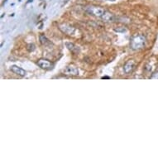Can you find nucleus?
<instances>
[{
	"mask_svg": "<svg viewBox=\"0 0 158 158\" xmlns=\"http://www.w3.org/2000/svg\"><path fill=\"white\" fill-rule=\"evenodd\" d=\"M135 67H136V63H135L134 60H128L123 66V71H124L125 74L128 75L134 70Z\"/></svg>",
	"mask_w": 158,
	"mask_h": 158,
	"instance_id": "nucleus-6",
	"label": "nucleus"
},
{
	"mask_svg": "<svg viewBox=\"0 0 158 158\" xmlns=\"http://www.w3.org/2000/svg\"><path fill=\"white\" fill-rule=\"evenodd\" d=\"M27 50H28L29 52H33L34 50H35V46L33 44H29L27 45Z\"/></svg>",
	"mask_w": 158,
	"mask_h": 158,
	"instance_id": "nucleus-12",
	"label": "nucleus"
},
{
	"mask_svg": "<svg viewBox=\"0 0 158 158\" xmlns=\"http://www.w3.org/2000/svg\"><path fill=\"white\" fill-rule=\"evenodd\" d=\"M102 19L104 20V22H107V23H114V22H117L116 20L118 19L116 16H114L113 13H109V12H107L104 13V16L102 17Z\"/></svg>",
	"mask_w": 158,
	"mask_h": 158,
	"instance_id": "nucleus-7",
	"label": "nucleus"
},
{
	"mask_svg": "<svg viewBox=\"0 0 158 158\" xmlns=\"http://www.w3.org/2000/svg\"><path fill=\"white\" fill-rule=\"evenodd\" d=\"M39 38H40V42L42 43L43 46H48V45H52V42H50L49 40L47 38V36L43 35V34H41L40 36H39Z\"/></svg>",
	"mask_w": 158,
	"mask_h": 158,
	"instance_id": "nucleus-10",
	"label": "nucleus"
},
{
	"mask_svg": "<svg viewBox=\"0 0 158 158\" xmlns=\"http://www.w3.org/2000/svg\"><path fill=\"white\" fill-rule=\"evenodd\" d=\"M102 79H109V77H107V76H105V77H102Z\"/></svg>",
	"mask_w": 158,
	"mask_h": 158,
	"instance_id": "nucleus-14",
	"label": "nucleus"
},
{
	"mask_svg": "<svg viewBox=\"0 0 158 158\" xmlns=\"http://www.w3.org/2000/svg\"><path fill=\"white\" fill-rule=\"evenodd\" d=\"M106 1H110V2H114L115 0H106Z\"/></svg>",
	"mask_w": 158,
	"mask_h": 158,
	"instance_id": "nucleus-15",
	"label": "nucleus"
},
{
	"mask_svg": "<svg viewBox=\"0 0 158 158\" xmlns=\"http://www.w3.org/2000/svg\"><path fill=\"white\" fill-rule=\"evenodd\" d=\"M59 29H60L62 32L67 34V35H70V36L74 35V34L75 33V31H76V29H75L74 27L70 26V25L66 23H63L59 25Z\"/></svg>",
	"mask_w": 158,
	"mask_h": 158,
	"instance_id": "nucleus-4",
	"label": "nucleus"
},
{
	"mask_svg": "<svg viewBox=\"0 0 158 158\" xmlns=\"http://www.w3.org/2000/svg\"><path fill=\"white\" fill-rule=\"evenodd\" d=\"M37 65L39 67L42 68V70H52L53 67H54V65L53 63H52L50 60H47V59H40V60L36 62Z\"/></svg>",
	"mask_w": 158,
	"mask_h": 158,
	"instance_id": "nucleus-3",
	"label": "nucleus"
},
{
	"mask_svg": "<svg viewBox=\"0 0 158 158\" xmlns=\"http://www.w3.org/2000/svg\"><path fill=\"white\" fill-rule=\"evenodd\" d=\"M85 12L89 13V15L96 17V18H102L104 14L106 13V11L104 10V8L101 7H98V6H87L85 8Z\"/></svg>",
	"mask_w": 158,
	"mask_h": 158,
	"instance_id": "nucleus-2",
	"label": "nucleus"
},
{
	"mask_svg": "<svg viewBox=\"0 0 158 158\" xmlns=\"http://www.w3.org/2000/svg\"><path fill=\"white\" fill-rule=\"evenodd\" d=\"M10 69L14 74L19 75V76H21V77H24L27 74L25 70H23V69L21 67H18L17 65H12Z\"/></svg>",
	"mask_w": 158,
	"mask_h": 158,
	"instance_id": "nucleus-8",
	"label": "nucleus"
},
{
	"mask_svg": "<svg viewBox=\"0 0 158 158\" xmlns=\"http://www.w3.org/2000/svg\"><path fill=\"white\" fill-rule=\"evenodd\" d=\"M114 31L116 32H124L127 31V29L125 27H118V28H114Z\"/></svg>",
	"mask_w": 158,
	"mask_h": 158,
	"instance_id": "nucleus-11",
	"label": "nucleus"
},
{
	"mask_svg": "<svg viewBox=\"0 0 158 158\" xmlns=\"http://www.w3.org/2000/svg\"><path fill=\"white\" fill-rule=\"evenodd\" d=\"M65 46L68 48V50H70V52L74 53V54H79L81 52V48L75 44H74V43H72V42H66Z\"/></svg>",
	"mask_w": 158,
	"mask_h": 158,
	"instance_id": "nucleus-9",
	"label": "nucleus"
},
{
	"mask_svg": "<svg viewBox=\"0 0 158 158\" xmlns=\"http://www.w3.org/2000/svg\"><path fill=\"white\" fill-rule=\"evenodd\" d=\"M150 79L153 80V79H158V71H156L152 75V76L150 77Z\"/></svg>",
	"mask_w": 158,
	"mask_h": 158,
	"instance_id": "nucleus-13",
	"label": "nucleus"
},
{
	"mask_svg": "<svg viewBox=\"0 0 158 158\" xmlns=\"http://www.w3.org/2000/svg\"><path fill=\"white\" fill-rule=\"evenodd\" d=\"M64 74L66 75H71V76L79 75V69L75 65H70L65 68L64 70Z\"/></svg>",
	"mask_w": 158,
	"mask_h": 158,
	"instance_id": "nucleus-5",
	"label": "nucleus"
},
{
	"mask_svg": "<svg viewBox=\"0 0 158 158\" xmlns=\"http://www.w3.org/2000/svg\"><path fill=\"white\" fill-rule=\"evenodd\" d=\"M147 38L143 34L134 35L130 39V48L133 51H139L146 47Z\"/></svg>",
	"mask_w": 158,
	"mask_h": 158,
	"instance_id": "nucleus-1",
	"label": "nucleus"
}]
</instances>
